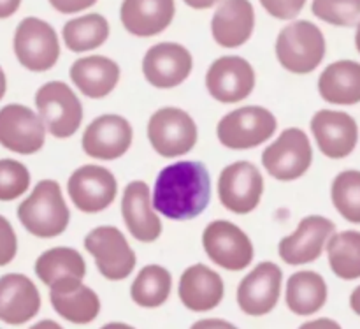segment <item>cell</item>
<instances>
[{
	"label": "cell",
	"mask_w": 360,
	"mask_h": 329,
	"mask_svg": "<svg viewBox=\"0 0 360 329\" xmlns=\"http://www.w3.org/2000/svg\"><path fill=\"white\" fill-rule=\"evenodd\" d=\"M13 46L18 62L32 73H46L60 58V41L55 28L34 16L20 21Z\"/></svg>",
	"instance_id": "9c48e42d"
},
{
	"label": "cell",
	"mask_w": 360,
	"mask_h": 329,
	"mask_svg": "<svg viewBox=\"0 0 360 329\" xmlns=\"http://www.w3.org/2000/svg\"><path fill=\"white\" fill-rule=\"evenodd\" d=\"M311 11L334 27H354L360 21V0H313Z\"/></svg>",
	"instance_id": "836d02e7"
},
{
	"label": "cell",
	"mask_w": 360,
	"mask_h": 329,
	"mask_svg": "<svg viewBox=\"0 0 360 329\" xmlns=\"http://www.w3.org/2000/svg\"><path fill=\"white\" fill-rule=\"evenodd\" d=\"M202 247L211 263L227 271L246 270L255 257L250 236L229 221L210 222L204 228Z\"/></svg>",
	"instance_id": "8fae6325"
},
{
	"label": "cell",
	"mask_w": 360,
	"mask_h": 329,
	"mask_svg": "<svg viewBox=\"0 0 360 329\" xmlns=\"http://www.w3.org/2000/svg\"><path fill=\"white\" fill-rule=\"evenodd\" d=\"M355 46H357V51L360 53V21L357 23V32H355Z\"/></svg>",
	"instance_id": "7dc6e473"
},
{
	"label": "cell",
	"mask_w": 360,
	"mask_h": 329,
	"mask_svg": "<svg viewBox=\"0 0 360 329\" xmlns=\"http://www.w3.org/2000/svg\"><path fill=\"white\" fill-rule=\"evenodd\" d=\"M21 6V0H0V20L13 16Z\"/></svg>",
	"instance_id": "60d3db41"
},
{
	"label": "cell",
	"mask_w": 360,
	"mask_h": 329,
	"mask_svg": "<svg viewBox=\"0 0 360 329\" xmlns=\"http://www.w3.org/2000/svg\"><path fill=\"white\" fill-rule=\"evenodd\" d=\"M178 296L190 312H210L224 302V278L206 264H193L186 268L179 278Z\"/></svg>",
	"instance_id": "7402d4cb"
},
{
	"label": "cell",
	"mask_w": 360,
	"mask_h": 329,
	"mask_svg": "<svg viewBox=\"0 0 360 329\" xmlns=\"http://www.w3.org/2000/svg\"><path fill=\"white\" fill-rule=\"evenodd\" d=\"M255 28V11L250 0H221L211 20V34L218 46L239 48L250 41Z\"/></svg>",
	"instance_id": "603a6c76"
},
{
	"label": "cell",
	"mask_w": 360,
	"mask_h": 329,
	"mask_svg": "<svg viewBox=\"0 0 360 329\" xmlns=\"http://www.w3.org/2000/svg\"><path fill=\"white\" fill-rule=\"evenodd\" d=\"M148 139L151 148L165 159H176L193 150L199 139L197 123L185 109L167 106L148 120Z\"/></svg>",
	"instance_id": "8992f818"
},
{
	"label": "cell",
	"mask_w": 360,
	"mask_h": 329,
	"mask_svg": "<svg viewBox=\"0 0 360 329\" xmlns=\"http://www.w3.org/2000/svg\"><path fill=\"white\" fill-rule=\"evenodd\" d=\"M39 280L48 287L63 282L81 280L86 275V263L76 249L70 247H55L37 257L34 266Z\"/></svg>",
	"instance_id": "f1b7e54d"
},
{
	"label": "cell",
	"mask_w": 360,
	"mask_h": 329,
	"mask_svg": "<svg viewBox=\"0 0 360 329\" xmlns=\"http://www.w3.org/2000/svg\"><path fill=\"white\" fill-rule=\"evenodd\" d=\"M319 94L334 106H355L360 102V63L338 60L323 69L319 77Z\"/></svg>",
	"instance_id": "4316f807"
},
{
	"label": "cell",
	"mask_w": 360,
	"mask_h": 329,
	"mask_svg": "<svg viewBox=\"0 0 360 329\" xmlns=\"http://www.w3.org/2000/svg\"><path fill=\"white\" fill-rule=\"evenodd\" d=\"M46 127L41 116L23 104H7L0 109V147L20 155H34L46 143Z\"/></svg>",
	"instance_id": "4fadbf2b"
},
{
	"label": "cell",
	"mask_w": 360,
	"mask_h": 329,
	"mask_svg": "<svg viewBox=\"0 0 360 329\" xmlns=\"http://www.w3.org/2000/svg\"><path fill=\"white\" fill-rule=\"evenodd\" d=\"M101 329H136V328L125 323H109V324H104Z\"/></svg>",
	"instance_id": "f6af8a7d"
},
{
	"label": "cell",
	"mask_w": 360,
	"mask_h": 329,
	"mask_svg": "<svg viewBox=\"0 0 360 329\" xmlns=\"http://www.w3.org/2000/svg\"><path fill=\"white\" fill-rule=\"evenodd\" d=\"M262 164L278 182L299 180L313 164L311 141L302 129L288 127L262 151Z\"/></svg>",
	"instance_id": "52a82bcc"
},
{
	"label": "cell",
	"mask_w": 360,
	"mask_h": 329,
	"mask_svg": "<svg viewBox=\"0 0 360 329\" xmlns=\"http://www.w3.org/2000/svg\"><path fill=\"white\" fill-rule=\"evenodd\" d=\"M186 6H190L192 9H210V7L217 6L220 0H183Z\"/></svg>",
	"instance_id": "b9f144b4"
},
{
	"label": "cell",
	"mask_w": 360,
	"mask_h": 329,
	"mask_svg": "<svg viewBox=\"0 0 360 329\" xmlns=\"http://www.w3.org/2000/svg\"><path fill=\"white\" fill-rule=\"evenodd\" d=\"M311 134L326 157L340 161L354 154L359 143V125L352 115L336 109H320L313 115Z\"/></svg>",
	"instance_id": "d6986e66"
},
{
	"label": "cell",
	"mask_w": 360,
	"mask_h": 329,
	"mask_svg": "<svg viewBox=\"0 0 360 329\" xmlns=\"http://www.w3.org/2000/svg\"><path fill=\"white\" fill-rule=\"evenodd\" d=\"M30 171L14 159H0V201L9 203L28 192Z\"/></svg>",
	"instance_id": "e575fe53"
},
{
	"label": "cell",
	"mask_w": 360,
	"mask_h": 329,
	"mask_svg": "<svg viewBox=\"0 0 360 329\" xmlns=\"http://www.w3.org/2000/svg\"><path fill=\"white\" fill-rule=\"evenodd\" d=\"M49 302L62 319L72 324H90L101 314V298L81 280L63 282L49 287Z\"/></svg>",
	"instance_id": "d4e9b609"
},
{
	"label": "cell",
	"mask_w": 360,
	"mask_h": 329,
	"mask_svg": "<svg viewBox=\"0 0 360 329\" xmlns=\"http://www.w3.org/2000/svg\"><path fill=\"white\" fill-rule=\"evenodd\" d=\"M49 4H51L53 9H56L58 13L74 14L95 6L97 0H49Z\"/></svg>",
	"instance_id": "74e56055"
},
{
	"label": "cell",
	"mask_w": 360,
	"mask_h": 329,
	"mask_svg": "<svg viewBox=\"0 0 360 329\" xmlns=\"http://www.w3.org/2000/svg\"><path fill=\"white\" fill-rule=\"evenodd\" d=\"M6 90H7V80H6V74H4L2 67H0V101H2L4 95H6Z\"/></svg>",
	"instance_id": "bcb514c9"
},
{
	"label": "cell",
	"mask_w": 360,
	"mask_h": 329,
	"mask_svg": "<svg viewBox=\"0 0 360 329\" xmlns=\"http://www.w3.org/2000/svg\"><path fill=\"white\" fill-rule=\"evenodd\" d=\"M278 120L262 106H243L227 113L217 125L218 141L229 150L243 151L260 147L274 136Z\"/></svg>",
	"instance_id": "277c9868"
},
{
	"label": "cell",
	"mask_w": 360,
	"mask_h": 329,
	"mask_svg": "<svg viewBox=\"0 0 360 329\" xmlns=\"http://www.w3.org/2000/svg\"><path fill=\"white\" fill-rule=\"evenodd\" d=\"M190 329H239L236 328L234 324L229 323V321L224 319H200L197 323H193Z\"/></svg>",
	"instance_id": "f35d334b"
},
{
	"label": "cell",
	"mask_w": 360,
	"mask_h": 329,
	"mask_svg": "<svg viewBox=\"0 0 360 329\" xmlns=\"http://www.w3.org/2000/svg\"><path fill=\"white\" fill-rule=\"evenodd\" d=\"M122 217L134 240L153 243L162 235V221L151 204L150 185L143 180L130 182L123 190Z\"/></svg>",
	"instance_id": "ffe728a7"
},
{
	"label": "cell",
	"mask_w": 360,
	"mask_h": 329,
	"mask_svg": "<svg viewBox=\"0 0 360 329\" xmlns=\"http://www.w3.org/2000/svg\"><path fill=\"white\" fill-rule=\"evenodd\" d=\"M264 176L255 164L238 161L221 169L218 176V197L225 210L248 215L260 204L264 196Z\"/></svg>",
	"instance_id": "30bf717a"
},
{
	"label": "cell",
	"mask_w": 360,
	"mask_h": 329,
	"mask_svg": "<svg viewBox=\"0 0 360 329\" xmlns=\"http://www.w3.org/2000/svg\"><path fill=\"white\" fill-rule=\"evenodd\" d=\"M211 201V178L199 161H179L158 173L151 204L169 221H192L204 213Z\"/></svg>",
	"instance_id": "6da1fadb"
},
{
	"label": "cell",
	"mask_w": 360,
	"mask_h": 329,
	"mask_svg": "<svg viewBox=\"0 0 360 329\" xmlns=\"http://www.w3.org/2000/svg\"><path fill=\"white\" fill-rule=\"evenodd\" d=\"M28 329H63V328L60 326L58 323H55V321L44 319V321H39V323H35L34 326H30Z\"/></svg>",
	"instance_id": "ee69618b"
},
{
	"label": "cell",
	"mask_w": 360,
	"mask_h": 329,
	"mask_svg": "<svg viewBox=\"0 0 360 329\" xmlns=\"http://www.w3.org/2000/svg\"><path fill=\"white\" fill-rule=\"evenodd\" d=\"M35 108L46 132L56 139H67L79 130L83 104L72 88L63 81H49L35 92Z\"/></svg>",
	"instance_id": "5b68a950"
},
{
	"label": "cell",
	"mask_w": 360,
	"mask_h": 329,
	"mask_svg": "<svg viewBox=\"0 0 360 329\" xmlns=\"http://www.w3.org/2000/svg\"><path fill=\"white\" fill-rule=\"evenodd\" d=\"M172 275L160 264H148L137 273L130 285V298L141 309H158L169 299Z\"/></svg>",
	"instance_id": "f546056e"
},
{
	"label": "cell",
	"mask_w": 360,
	"mask_h": 329,
	"mask_svg": "<svg viewBox=\"0 0 360 329\" xmlns=\"http://www.w3.org/2000/svg\"><path fill=\"white\" fill-rule=\"evenodd\" d=\"M299 329H343L340 323H336L334 319H329V317H322V319H313L308 321V323L301 324Z\"/></svg>",
	"instance_id": "ab89813d"
},
{
	"label": "cell",
	"mask_w": 360,
	"mask_h": 329,
	"mask_svg": "<svg viewBox=\"0 0 360 329\" xmlns=\"http://www.w3.org/2000/svg\"><path fill=\"white\" fill-rule=\"evenodd\" d=\"M264 9L276 20H294L306 6V0H260Z\"/></svg>",
	"instance_id": "8d00e7d4"
},
{
	"label": "cell",
	"mask_w": 360,
	"mask_h": 329,
	"mask_svg": "<svg viewBox=\"0 0 360 329\" xmlns=\"http://www.w3.org/2000/svg\"><path fill=\"white\" fill-rule=\"evenodd\" d=\"M326 37L315 23L299 20L287 25L276 39V58L292 74H309L326 56Z\"/></svg>",
	"instance_id": "3957f363"
},
{
	"label": "cell",
	"mask_w": 360,
	"mask_h": 329,
	"mask_svg": "<svg viewBox=\"0 0 360 329\" xmlns=\"http://www.w3.org/2000/svg\"><path fill=\"white\" fill-rule=\"evenodd\" d=\"M327 296V282L316 271H297L288 278L285 287V302L288 310L301 317L320 312L326 306Z\"/></svg>",
	"instance_id": "83f0119b"
},
{
	"label": "cell",
	"mask_w": 360,
	"mask_h": 329,
	"mask_svg": "<svg viewBox=\"0 0 360 329\" xmlns=\"http://www.w3.org/2000/svg\"><path fill=\"white\" fill-rule=\"evenodd\" d=\"M336 232V224L322 215H308L299 222L292 235L281 238L278 254L290 266L315 263L326 250L327 242Z\"/></svg>",
	"instance_id": "9a60e30c"
},
{
	"label": "cell",
	"mask_w": 360,
	"mask_h": 329,
	"mask_svg": "<svg viewBox=\"0 0 360 329\" xmlns=\"http://www.w3.org/2000/svg\"><path fill=\"white\" fill-rule=\"evenodd\" d=\"M70 80L77 90L90 99H104L120 81V66L102 55L83 56L70 67Z\"/></svg>",
	"instance_id": "484cf974"
},
{
	"label": "cell",
	"mask_w": 360,
	"mask_h": 329,
	"mask_svg": "<svg viewBox=\"0 0 360 329\" xmlns=\"http://www.w3.org/2000/svg\"><path fill=\"white\" fill-rule=\"evenodd\" d=\"M283 285V271L276 263L257 264L238 287V305L246 316L262 317L276 309Z\"/></svg>",
	"instance_id": "2e32d148"
},
{
	"label": "cell",
	"mask_w": 360,
	"mask_h": 329,
	"mask_svg": "<svg viewBox=\"0 0 360 329\" xmlns=\"http://www.w3.org/2000/svg\"><path fill=\"white\" fill-rule=\"evenodd\" d=\"M193 69L192 53L178 42H158L143 58V74L155 88L169 90L188 80Z\"/></svg>",
	"instance_id": "ac0fdd59"
},
{
	"label": "cell",
	"mask_w": 360,
	"mask_h": 329,
	"mask_svg": "<svg viewBox=\"0 0 360 329\" xmlns=\"http://www.w3.org/2000/svg\"><path fill=\"white\" fill-rule=\"evenodd\" d=\"M18 221L37 238H56L69 228L70 211L56 180H41L18 206Z\"/></svg>",
	"instance_id": "7a4b0ae2"
},
{
	"label": "cell",
	"mask_w": 360,
	"mask_h": 329,
	"mask_svg": "<svg viewBox=\"0 0 360 329\" xmlns=\"http://www.w3.org/2000/svg\"><path fill=\"white\" fill-rule=\"evenodd\" d=\"M67 192L77 210L83 213H98L115 203L118 182L104 166L84 164L70 175Z\"/></svg>",
	"instance_id": "7c38bea8"
},
{
	"label": "cell",
	"mask_w": 360,
	"mask_h": 329,
	"mask_svg": "<svg viewBox=\"0 0 360 329\" xmlns=\"http://www.w3.org/2000/svg\"><path fill=\"white\" fill-rule=\"evenodd\" d=\"M329 266L341 280L360 278V232L341 231L334 232L326 245Z\"/></svg>",
	"instance_id": "1f68e13d"
},
{
	"label": "cell",
	"mask_w": 360,
	"mask_h": 329,
	"mask_svg": "<svg viewBox=\"0 0 360 329\" xmlns=\"http://www.w3.org/2000/svg\"><path fill=\"white\" fill-rule=\"evenodd\" d=\"M62 37L70 51H91V49L101 48L108 41L109 23L102 14H84L63 25Z\"/></svg>",
	"instance_id": "4dcf8cb0"
},
{
	"label": "cell",
	"mask_w": 360,
	"mask_h": 329,
	"mask_svg": "<svg viewBox=\"0 0 360 329\" xmlns=\"http://www.w3.org/2000/svg\"><path fill=\"white\" fill-rule=\"evenodd\" d=\"M84 249L95 259L98 273L108 280H125L136 270V252L125 235L115 225L91 229L84 238Z\"/></svg>",
	"instance_id": "ba28073f"
},
{
	"label": "cell",
	"mask_w": 360,
	"mask_h": 329,
	"mask_svg": "<svg viewBox=\"0 0 360 329\" xmlns=\"http://www.w3.org/2000/svg\"><path fill=\"white\" fill-rule=\"evenodd\" d=\"M330 199L345 221L360 224V171H341L330 185Z\"/></svg>",
	"instance_id": "d6a6232c"
},
{
	"label": "cell",
	"mask_w": 360,
	"mask_h": 329,
	"mask_svg": "<svg viewBox=\"0 0 360 329\" xmlns=\"http://www.w3.org/2000/svg\"><path fill=\"white\" fill-rule=\"evenodd\" d=\"M350 309L354 310V314L360 316V285L355 287L350 294Z\"/></svg>",
	"instance_id": "7bdbcfd3"
},
{
	"label": "cell",
	"mask_w": 360,
	"mask_h": 329,
	"mask_svg": "<svg viewBox=\"0 0 360 329\" xmlns=\"http://www.w3.org/2000/svg\"><path fill=\"white\" fill-rule=\"evenodd\" d=\"M174 13V0H123L120 20L129 34L153 37L172 23Z\"/></svg>",
	"instance_id": "cb8c5ba5"
},
{
	"label": "cell",
	"mask_w": 360,
	"mask_h": 329,
	"mask_svg": "<svg viewBox=\"0 0 360 329\" xmlns=\"http://www.w3.org/2000/svg\"><path fill=\"white\" fill-rule=\"evenodd\" d=\"M134 129L120 115H101L90 122L81 137L84 154L97 161H116L132 147Z\"/></svg>",
	"instance_id": "e0dca14e"
},
{
	"label": "cell",
	"mask_w": 360,
	"mask_h": 329,
	"mask_svg": "<svg viewBox=\"0 0 360 329\" xmlns=\"http://www.w3.org/2000/svg\"><path fill=\"white\" fill-rule=\"evenodd\" d=\"M18 254V238L14 228L4 215H0V268L13 263Z\"/></svg>",
	"instance_id": "d590c367"
},
{
	"label": "cell",
	"mask_w": 360,
	"mask_h": 329,
	"mask_svg": "<svg viewBox=\"0 0 360 329\" xmlns=\"http://www.w3.org/2000/svg\"><path fill=\"white\" fill-rule=\"evenodd\" d=\"M255 70L243 56H220L206 73V88L214 101L236 104L252 95L255 88Z\"/></svg>",
	"instance_id": "5bb4252c"
},
{
	"label": "cell",
	"mask_w": 360,
	"mask_h": 329,
	"mask_svg": "<svg viewBox=\"0 0 360 329\" xmlns=\"http://www.w3.org/2000/svg\"><path fill=\"white\" fill-rule=\"evenodd\" d=\"M39 289L27 275L7 273L0 277V321L9 326H21L41 310Z\"/></svg>",
	"instance_id": "44dd1931"
}]
</instances>
